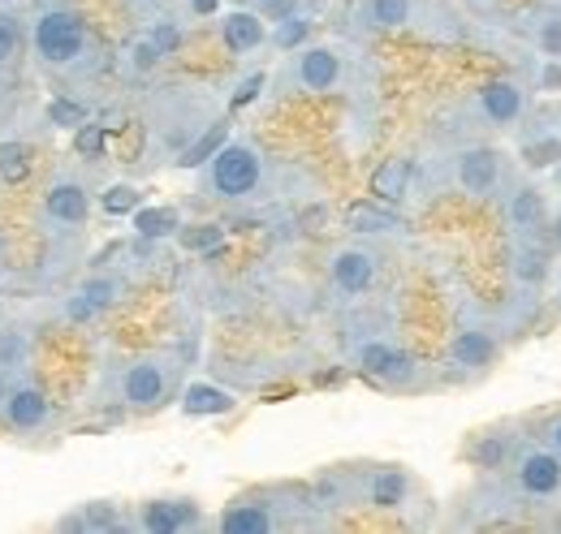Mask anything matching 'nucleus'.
Segmentation results:
<instances>
[{
  "mask_svg": "<svg viewBox=\"0 0 561 534\" xmlns=\"http://www.w3.org/2000/svg\"><path fill=\"white\" fill-rule=\"evenodd\" d=\"M216 35L229 57H251V53L268 48V22L260 9H225L216 18Z\"/></svg>",
  "mask_w": 561,
  "mask_h": 534,
  "instance_id": "obj_20",
  "label": "nucleus"
},
{
  "mask_svg": "<svg viewBox=\"0 0 561 534\" xmlns=\"http://www.w3.org/2000/svg\"><path fill=\"white\" fill-rule=\"evenodd\" d=\"M182 358L169 349H151L135 353L113 371V397L122 400V409L130 414H156L182 393Z\"/></svg>",
  "mask_w": 561,
  "mask_h": 534,
  "instance_id": "obj_5",
  "label": "nucleus"
},
{
  "mask_svg": "<svg viewBox=\"0 0 561 534\" xmlns=\"http://www.w3.org/2000/svg\"><path fill=\"white\" fill-rule=\"evenodd\" d=\"M0 367L9 375L31 367V333L22 324H0Z\"/></svg>",
  "mask_w": 561,
  "mask_h": 534,
  "instance_id": "obj_33",
  "label": "nucleus"
},
{
  "mask_svg": "<svg viewBox=\"0 0 561 534\" xmlns=\"http://www.w3.org/2000/svg\"><path fill=\"white\" fill-rule=\"evenodd\" d=\"M251 4H255V9H260V13H285V9H289V4H294V0H251Z\"/></svg>",
  "mask_w": 561,
  "mask_h": 534,
  "instance_id": "obj_44",
  "label": "nucleus"
},
{
  "mask_svg": "<svg viewBox=\"0 0 561 534\" xmlns=\"http://www.w3.org/2000/svg\"><path fill=\"white\" fill-rule=\"evenodd\" d=\"M126 4H130L135 13H156V9L164 4V0H126Z\"/></svg>",
  "mask_w": 561,
  "mask_h": 534,
  "instance_id": "obj_46",
  "label": "nucleus"
},
{
  "mask_svg": "<svg viewBox=\"0 0 561 534\" xmlns=\"http://www.w3.org/2000/svg\"><path fill=\"white\" fill-rule=\"evenodd\" d=\"M126 289H130L126 276H117V271H91V276H82L70 293L61 298V320L70 328H87L100 315H108L126 298Z\"/></svg>",
  "mask_w": 561,
  "mask_h": 534,
  "instance_id": "obj_17",
  "label": "nucleus"
},
{
  "mask_svg": "<svg viewBox=\"0 0 561 534\" xmlns=\"http://www.w3.org/2000/svg\"><path fill=\"white\" fill-rule=\"evenodd\" d=\"M505 169H510V155L492 142H462L445 155V182L467 195V199H480L489 202L505 190Z\"/></svg>",
  "mask_w": 561,
  "mask_h": 534,
  "instance_id": "obj_11",
  "label": "nucleus"
},
{
  "mask_svg": "<svg viewBox=\"0 0 561 534\" xmlns=\"http://www.w3.org/2000/svg\"><path fill=\"white\" fill-rule=\"evenodd\" d=\"M351 82V53L342 44H302L285 53L277 91L285 95H337Z\"/></svg>",
  "mask_w": 561,
  "mask_h": 534,
  "instance_id": "obj_9",
  "label": "nucleus"
},
{
  "mask_svg": "<svg viewBox=\"0 0 561 534\" xmlns=\"http://www.w3.org/2000/svg\"><path fill=\"white\" fill-rule=\"evenodd\" d=\"M501 220H505L510 237H545V229L553 220V195L540 182H505Z\"/></svg>",
  "mask_w": 561,
  "mask_h": 534,
  "instance_id": "obj_18",
  "label": "nucleus"
},
{
  "mask_svg": "<svg viewBox=\"0 0 561 534\" xmlns=\"http://www.w3.org/2000/svg\"><path fill=\"white\" fill-rule=\"evenodd\" d=\"M518 160H523V169H531V173L561 169V134L558 130L523 134V138H518Z\"/></svg>",
  "mask_w": 561,
  "mask_h": 534,
  "instance_id": "obj_31",
  "label": "nucleus"
},
{
  "mask_svg": "<svg viewBox=\"0 0 561 534\" xmlns=\"http://www.w3.org/2000/svg\"><path fill=\"white\" fill-rule=\"evenodd\" d=\"M354 487H358V504L363 509H380V513H393V509H407L411 496H415V474L398 462H363L354 466Z\"/></svg>",
  "mask_w": 561,
  "mask_h": 534,
  "instance_id": "obj_15",
  "label": "nucleus"
},
{
  "mask_svg": "<svg viewBox=\"0 0 561 534\" xmlns=\"http://www.w3.org/2000/svg\"><path fill=\"white\" fill-rule=\"evenodd\" d=\"M527 39L545 66H561V4L536 9V18L527 22Z\"/></svg>",
  "mask_w": 561,
  "mask_h": 534,
  "instance_id": "obj_26",
  "label": "nucleus"
},
{
  "mask_svg": "<svg viewBox=\"0 0 561 534\" xmlns=\"http://www.w3.org/2000/svg\"><path fill=\"white\" fill-rule=\"evenodd\" d=\"M496 358H501V328L492 320L467 315L454 324V333L445 340V362L458 375H484Z\"/></svg>",
  "mask_w": 561,
  "mask_h": 534,
  "instance_id": "obj_13",
  "label": "nucleus"
},
{
  "mask_svg": "<svg viewBox=\"0 0 561 534\" xmlns=\"http://www.w3.org/2000/svg\"><path fill=\"white\" fill-rule=\"evenodd\" d=\"M147 39L160 48V57L169 61V57H178L182 53V44H186V22L182 18H173V13H164V18H151L147 22Z\"/></svg>",
  "mask_w": 561,
  "mask_h": 534,
  "instance_id": "obj_34",
  "label": "nucleus"
},
{
  "mask_svg": "<svg viewBox=\"0 0 561 534\" xmlns=\"http://www.w3.org/2000/svg\"><path fill=\"white\" fill-rule=\"evenodd\" d=\"M351 367L371 380L376 388H389V393H415L423 388V362L389 333H363L351 340Z\"/></svg>",
  "mask_w": 561,
  "mask_h": 534,
  "instance_id": "obj_8",
  "label": "nucleus"
},
{
  "mask_svg": "<svg viewBox=\"0 0 561 534\" xmlns=\"http://www.w3.org/2000/svg\"><path fill=\"white\" fill-rule=\"evenodd\" d=\"M411 177H415V160H407V155L385 160V164L371 173V199L402 202L411 195Z\"/></svg>",
  "mask_w": 561,
  "mask_h": 534,
  "instance_id": "obj_30",
  "label": "nucleus"
},
{
  "mask_svg": "<svg viewBox=\"0 0 561 534\" xmlns=\"http://www.w3.org/2000/svg\"><path fill=\"white\" fill-rule=\"evenodd\" d=\"M346 224H351L354 237H393V233H407V216L398 211V202H380V199H363L346 211Z\"/></svg>",
  "mask_w": 561,
  "mask_h": 534,
  "instance_id": "obj_24",
  "label": "nucleus"
},
{
  "mask_svg": "<svg viewBox=\"0 0 561 534\" xmlns=\"http://www.w3.org/2000/svg\"><path fill=\"white\" fill-rule=\"evenodd\" d=\"M4 393H9V371L0 367V405H4Z\"/></svg>",
  "mask_w": 561,
  "mask_h": 534,
  "instance_id": "obj_47",
  "label": "nucleus"
},
{
  "mask_svg": "<svg viewBox=\"0 0 561 534\" xmlns=\"http://www.w3.org/2000/svg\"><path fill=\"white\" fill-rule=\"evenodd\" d=\"M53 526L61 534H117L130 531V513L113 500H87V504H73L70 513H61Z\"/></svg>",
  "mask_w": 561,
  "mask_h": 534,
  "instance_id": "obj_22",
  "label": "nucleus"
},
{
  "mask_svg": "<svg viewBox=\"0 0 561 534\" xmlns=\"http://www.w3.org/2000/svg\"><path fill=\"white\" fill-rule=\"evenodd\" d=\"M26 177H31V147L4 138V142H0V182H4V186H22Z\"/></svg>",
  "mask_w": 561,
  "mask_h": 534,
  "instance_id": "obj_36",
  "label": "nucleus"
},
{
  "mask_svg": "<svg viewBox=\"0 0 561 534\" xmlns=\"http://www.w3.org/2000/svg\"><path fill=\"white\" fill-rule=\"evenodd\" d=\"M139 207H142V190L130 186V182L104 186V195H100V211H104V216H135Z\"/></svg>",
  "mask_w": 561,
  "mask_h": 534,
  "instance_id": "obj_37",
  "label": "nucleus"
},
{
  "mask_svg": "<svg viewBox=\"0 0 561 534\" xmlns=\"http://www.w3.org/2000/svg\"><path fill=\"white\" fill-rule=\"evenodd\" d=\"M26 53L57 82H87L104 69V48L70 0H35L26 13Z\"/></svg>",
  "mask_w": 561,
  "mask_h": 534,
  "instance_id": "obj_1",
  "label": "nucleus"
},
{
  "mask_svg": "<svg viewBox=\"0 0 561 534\" xmlns=\"http://www.w3.org/2000/svg\"><path fill=\"white\" fill-rule=\"evenodd\" d=\"M130 224H135V237L139 242H169L182 229V211L173 202H151V207L142 202L139 211L130 216Z\"/></svg>",
  "mask_w": 561,
  "mask_h": 534,
  "instance_id": "obj_28",
  "label": "nucleus"
},
{
  "mask_svg": "<svg viewBox=\"0 0 561 534\" xmlns=\"http://www.w3.org/2000/svg\"><path fill=\"white\" fill-rule=\"evenodd\" d=\"M104 130H108V126H100V121L78 126V155H82V160H100V155H104Z\"/></svg>",
  "mask_w": 561,
  "mask_h": 534,
  "instance_id": "obj_41",
  "label": "nucleus"
},
{
  "mask_svg": "<svg viewBox=\"0 0 561 534\" xmlns=\"http://www.w3.org/2000/svg\"><path fill=\"white\" fill-rule=\"evenodd\" d=\"M91 207H95V177L91 169L78 160H61L39 195L35 207V224L48 242V255H78L87 224H91Z\"/></svg>",
  "mask_w": 561,
  "mask_h": 534,
  "instance_id": "obj_3",
  "label": "nucleus"
},
{
  "mask_svg": "<svg viewBox=\"0 0 561 534\" xmlns=\"http://www.w3.org/2000/svg\"><path fill=\"white\" fill-rule=\"evenodd\" d=\"M26 57V13L0 0V69H18Z\"/></svg>",
  "mask_w": 561,
  "mask_h": 534,
  "instance_id": "obj_29",
  "label": "nucleus"
},
{
  "mask_svg": "<svg viewBox=\"0 0 561 534\" xmlns=\"http://www.w3.org/2000/svg\"><path fill=\"white\" fill-rule=\"evenodd\" d=\"M0 431L13 444H44L61 431V409L57 400L48 397V388L35 380L31 367L9 375V393L0 405Z\"/></svg>",
  "mask_w": 561,
  "mask_h": 534,
  "instance_id": "obj_7",
  "label": "nucleus"
},
{
  "mask_svg": "<svg viewBox=\"0 0 561 534\" xmlns=\"http://www.w3.org/2000/svg\"><path fill=\"white\" fill-rule=\"evenodd\" d=\"M558 306H561V280H558Z\"/></svg>",
  "mask_w": 561,
  "mask_h": 534,
  "instance_id": "obj_48",
  "label": "nucleus"
},
{
  "mask_svg": "<svg viewBox=\"0 0 561 534\" xmlns=\"http://www.w3.org/2000/svg\"><path fill=\"white\" fill-rule=\"evenodd\" d=\"M510 487L527 504H549L561 496V457L549 444H523L510 462Z\"/></svg>",
  "mask_w": 561,
  "mask_h": 534,
  "instance_id": "obj_14",
  "label": "nucleus"
},
{
  "mask_svg": "<svg viewBox=\"0 0 561 534\" xmlns=\"http://www.w3.org/2000/svg\"><path fill=\"white\" fill-rule=\"evenodd\" d=\"M216 117H220V113H216V104H211L208 95H199V91H191V86H169V91L147 108L151 151H156V155H169V164H173V155H178L195 134L208 130Z\"/></svg>",
  "mask_w": 561,
  "mask_h": 534,
  "instance_id": "obj_6",
  "label": "nucleus"
},
{
  "mask_svg": "<svg viewBox=\"0 0 561 534\" xmlns=\"http://www.w3.org/2000/svg\"><path fill=\"white\" fill-rule=\"evenodd\" d=\"M122 66H126V73H130V78H151L156 69L164 66V57H160V48L147 39V31H142V35H135V39L126 44Z\"/></svg>",
  "mask_w": 561,
  "mask_h": 534,
  "instance_id": "obj_35",
  "label": "nucleus"
},
{
  "mask_svg": "<svg viewBox=\"0 0 561 534\" xmlns=\"http://www.w3.org/2000/svg\"><path fill=\"white\" fill-rule=\"evenodd\" d=\"M505 271L523 293H536L553 280V251L545 246V237H514Z\"/></svg>",
  "mask_w": 561,
  "mask_h": 534,
  "instance_id": "obj_21",
  "label": "nucleus"
},
{
  "mask_svg": "<svg viewBox=\"0 0 561 534\" xmlns=\"http://www.w3.org/2000/svg\"><path fill=\"white\" fill-rule=\"evenodd\" d=\"M527 104H531V91L523 78H489L480 82L467 100H462V121L476 126V130H489V134H510L523 126L527 117Z\"/></svg>",
  "mask_w": 561,
  "mask_h": 534,
  "instance_id": "obj_10",
  "label": "nucleus"
},
{
  "mask_svg": "<svg viewBox=\"0 0 561 534\" xmlns=\"http://www.w3.org/2000/svg\"><path fill=\"white\" fill-rule=\"evenodd\" d=\"M549 233H553V246H558V255H561V202L553 207V220H549Z\"/></svg>",
  "mask_w": 561,
  "mask_h": 534,
  "instance_id": "obj_45",
  "label": "nucleus"
},
{
  "mask_svg": "<svg viewBox=\"0 0 561 534\" xmlns=\"http://www.w3.org/2000/svg\"><path fill=\"white\" fill-rule=\"evenodd\" d=\"M178 242L186 246V251H195V255H211V251H220L225 246V229L220 224H182L178 229Z\"/></svg>",
  "mask_w": 561,
  "mask_h": 534,
  "instance_id": "obj_39",
  "label": "nucleus"
},
{
  "mask_svg": "<svg viewBox=\"0 0 561 534\" xmlns=\"http://www.w3.org/2000/svg\"><path fill=\"white\" fill-rule=\"evenodd\" d=\"M178 409L186 418H225V414L238 409V393H229V388H220L211 380H191L178 393Z\"/></svg>",
  "mask_w": 561,
  "mask_h": 534,
  "instance_id": "obj_25",
  "label": "nucleus"
},
{
  "mask_svg": "<svg viewBox=\"0 0 561 534\" xmlns=\"http://www.w3.org/2000/svg\"><path fill=\"white\" fill-rule=\"evenodd\" d=\"M225 0H186V18H220Z\"/></svg>",
  "mask_w": 561,
  "mask_h": 534,
  "instance_id": "obj_42",
  "label": "nucleus"
},
{
  "mask_svg": "<svg viewBox=\"0 0 561 534\" xmlns=\"http://www.w3.org/2000/svg\"><path fill=\"white\" fill-rule=\"evenodd\" d=\"M48 126H57V130H78V126H87L91 121V108L87 104H78L70 95H57L53 104H48Z\"/></svg>",
  "mask_w": 561,
  "mask_h": 534,
  "instance_id": "obj_38",
  "label": "nucleus"
},
{
  "mask_svg": "<svg viewBox=\"0 0 561 534\" xmlns=\"http://www.w3.org/2000/svg\"><path fill=\"white\" fill-rule=\"evenodd\" d=\"M311 9H285L277 22L268 26V44L277 48V53H294V48H302V44H311Z\"/></svg>",
  "mask_w": 561,
  "mask_h": 534,
  "instance_id": "obj_32",
  "label": "nucleus"
},
{
  "mask_svg": "<svg viewBox=\"0 0 561 534\" xmlns=\"http://www.w3.org/2000/svg\"><path fill=\"white\" fill-rule=\"evenodd\" d=\"M545 444H549V449L561 457V414H553V418H549V427H545Z\"/></svg>",
  "mask_w": 561,
  "mask_h": 534,
  "instance_id": "obj_43",
  "label": "nucleus"
},
{
  "mask_svg": "<svg viewBox=\"0 0 561 534\" xmlns=\"http://www.w3.org/2000/svg\"><path fill=\"white\" fill-rule=\"evenodd\" d=\"M268 182H273L268 151L255 138H242V134H229V142L199 169V195L208 202H225V207L264 199Z\"/></svg>",
  "mask_w": 561,
  "mask_h": 534,
  "instance_id": "obj_4",
  "label": "nucleus"
},
{
  "mask_svg": "<svg viewBox=\"0 0 561 534\" xmlns=\"http://www.w3.org/2000/svg\"><path fill=\"white\" fill-rule=\"evenodd\" d=\"M385 276V255L367 237H351L329 255V289L337 302H363Z\"/></svg>",
  "mask_w": 561,
  "mask_h": 534,
  "instance_id": "obj_12",
  "label": "nucleus"
},
{
  "mask_svg": "<svg viewBox=\"0 0 561 534\" xmlns=\"http://www.w3.org/2000/svg\"><path fill=\"white\" fill-rule=\"evenodd\" d=\"M351 22L358 35H393V31H427V22H440L423 0H354Z\"/></svg>",
  "mask_w": 561,
  "mask_h": 534,
  "instance_id": "obj_19",
  "label": "nucleus"
},
{
  "mask_svg": "<svg viewBox=\"0 0 561 534\" xmlns=\"http://www.w3.org/2000/svg\"><path fill=\"white\" fill-rule=\"evenodd\" d=\"M324 513L311 504V491L298 483H264L238 491L216 518L211 531L220 534H277V531H302L320 526Z\"/></svg>",
  "mask_w": 561,
  "mask_h": 534,
  "instance_id": "obj_2",
  "label": "nucleus"
},
{
  "mask_svg": "<svg viewBox=\"0 0 561 534\" xmlns=\"http://www.w3.org/2000/svg\"><path fill=\"white\" fill-rule=\"evenodd\" d=\"M229 134H233V126H229V117L220 113V117H216V121L208 126V130L195 134V138H191V142H186V147L173 155V169H195V173H199V169L208 164L211 155H216V151L229 142Z\"/></svg>",
  "mask_w": 561,
  "mask_h": 534,
  "instance_id": "obj_27",
  "label": "nucleus"
},
{
  "mask_svg": "<svg viewBox=\"0 0 561 534\" xmlns=\"http://www.w3.org/2000/svg\"><path fill=\"white\" fill-rule=\"evenodd\" d=\"M268 86V73L264 69H255V73H247V78H238L233 82V91H229V113H238V108H247V104H255L260 100V91Z\"/></svg>",
  "mask_w": 561,
  "mask_h": 534,
  "instance_id": "obj_40",
  "label": "nucleus"
},
{
  "mask_svg": "<svg viewBox=\"0 0 561 534\" xmlns=\"http://www.w3.org/2000/svg\"><path fill=\"white\" fill-rule=\"evenodd\" d=\"M208 526L211 522L195 496H147L130 513V531L139 534H191Z\"/></svg>",
  "mask_w": 561,
  "mask_h": 534,
  "instance_id": "obj_16",
  "label": "nucleus"
},
{
  "mask_svg": "<svg viewBox=\"0 0 561 534\" xmlns=\"http://www.w3.org/2000/svg\"><path fill=\"white\" fill-rule=\"evenodd\" d=\"M518 449H523V440H518L514 427H492V431H480L467 444V462L476 469H484V474H501V469H510V462L518 457Z\"/></svg>",
  "mask_w": 561,
  "mask_h": 534,
  "instance_id": "obj_23",
  "label": "nucleus"
}]
</instances>
